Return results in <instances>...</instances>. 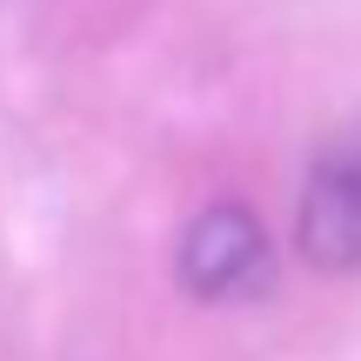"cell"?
<instances>
[{
  "instance_id": "7a4b0ae2",
  "label": "cell",
  "mask_w": 361,
  "mask_h": 361,
  "mask_svg": "<svg viewBox=\"0 0 361 361\" xmlns=\"http://www.w3.org/2000/svg\"><path fill=\"white\" fill-rule=\"evenodd\" d=\"M174 274L194 301H241L268 274V228L255 207L241 201H207L201 214L180 228Z\"/></svg>"
},
{
  "instance_id": "6da1fadb",
  "label": "cell",
  "mask_w": 361,
  "mask_h": 361,
  "mask_svg": "<svg viewBox=\"0 0 361 361\" xmlns=\"http://www.w3.org/2000/svg\"><path fill=\"white\" fill-rule=\"evenodd\" d=\"M295 247L314 274H361V114L314 154L301 180Z\"/></svg>"
}]
</instances>
